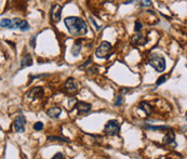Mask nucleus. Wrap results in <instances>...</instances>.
I'll return each instance as SVG.
<instances>
[{
  "label": "nucleus",
  "instance_id": "bb28decb",
  "mask_svg": "<svg viewBox=\"0 0 187 159\" xmlns=\"http://www.w3.org/2000/svg\"><path fill=\"white\" fill-rule=\"evenodd\" d=\"M186 120H187V118H186Z\"/></svg>",
  "mask_w": 187,
  "mask_h": 159
},
{
  "label": "nucleus",
  "instance_id": "dca6fc26",
  "mask_svg": "<svg viewBox=\"0 0 187 159\" xmlns=\"http://www.w3.org/2000/svg\"><path fill=\"white\" fill-rule=\"evenodd\" d=\"M74 82H75V81H74V80L71 78V79L67 80V82H66V84H65V87H66L67 89H69L71 91H75V90H76V86H75V84H74Z\"/></svg>",
  "mask_w": 187,
  "mask_h": 159
},
{
  "label": "nucleus",
  "instance_id": "1a4fd4ad",
  "mask_svg": "<svg viewBox=\"0 0 187 159\" xmlns=\"http://www.w3.org/2000/svg\"><path fill=\"white\" fill-rule=\"evenodd\" d=\"M33 65V58H31L29 54L25 55L22 59V62H21V68H25V67H29Z\"/></svg>",
  "mask_w": 187,
  "mask_h": 159
},
{
  "label": "nucleus",
  "instance_id": "a211bd4d",
  "mask_svg": "<svg viewBox=\"0 0 187 159\" xmlns=\"http://www.w3.org/2000/svg\"><path fill=\"white\" fill-rule=\"evenodd\" d=\"M42 129H43V124H42V122L38 121V122H36V124H34V130L40 131V130H42Z\"/></svg>",
  "mask_w": 187,
  "mask_h": 159
},
{
  "label": "nucleus",
  "instance_id": "7ed1b4c3",
  "mask_svg": "<svg viewBox=\"0 0 187 159\" xmlns=\"http://www.w3.org/2000/svg\"><path fill=\"white\" fill-rule=\"evenodd\" d=\"M119 130H120L119 122L115 119L109 120V121L105 124V128H104V132H105L107 135H110V137L117 135L119 133Z\"/></svg>",
  "mask_w": 187,
  "mask_h": 159
},
{
  "label": "nucleus",
  "instance_id": "f8f14e48",
  "mask_svg": "<svg viewBox=\"0 0 187 159\" xmlns=\"http://www.w3.org/2000/svg\"><path fill=\"white\" fill-rule=\"evenodd\" d=\"M81 48H82L81 40L75 42V43H74V46H73V49H71V53H73V55L74 56H78V55H79L80 51H81Z\"/></svg>",
  "mask_w": 187,
  "mask_h": 159
},
{
  "label": "nucleus",
  "instance_id": "39448f33",
  "mask_svg": "<svg viewBox=\"0 0 187 159\" xmlns=\"http://www.w3.org/2000/svg\"><path fill=\"white\" fill-rule=\"evenodd\" d=\"M25 124H26V119H25L24 116H16L15 118H14V128H15L16 132L18 133H22L24 132L25 130Z\"/></svg>",
  "mask_w": 187,
  "mask_h": 159
},
{
  "label": "nucleus",
  "instance_id": "0eeeda50",
  "mask_svg": "<svg viewBox=\"0 0 187 159\" xmlns=\"http://www.w3.org/2000/svg\"><path fill=\"white\" fill-rule=\"evenodd\" d=\"M76 108L78 109L79 114L86 115V114H88V113H90V112H91V108H92V106H91V104L80 101V102H77V104H76Z\"/></svg>",
  "mask_w": 187,
  "mask_h": 159
},
{
  "label": "nucleus",
  "instance_id": "423d86ee",
  "mask_svg": "<svg viewBox=\"0 0 187 159\" xmlns=\"http://www.w3.org/2000/svg\"><path fill=\"white\" fill-rule=\"evenodd\" d=\"M61 15H62V7L59 5H54L51 9V21L54 23H57L59 20H61Z\"/></svg>",
  "mask_w": 187,
  "mask_h": 159
},
{
  "label": "nucleus",
  "instance_id": "b1692460",
  "mask_svg": "<svg viewBox=\"0 0 187 159\" xmlns=\"http://www.w3.org/2000/svg\"><path fill=\"white\" fill-rule=\"evenodd\" d=\"M141 6H145V7H147V6H152V1H142Z\"/></svg>",
  "mask_w": 187,
  "mask_h": 159
},
{
  "label": "nucleus",
  "instance_id": "5701e85b",
  "mask_svg": "<svg viewBox=\"0 0 187 159\" xmlns=\"http://www.w3.org/2000/svg\"><path fill=\"white\" fill-rule=\"evenodd\" d=\"M52 159H64V156H63V154H62V153H57L56 155H54V156H53Z\"/></svg>",
  "mask_w": 187,
  "mask_h": 159
},
{
  "label": "nucleus",
  "instance_id": "4be33fe9",
  "mask_svg": "<svg viewBox=\"0 0 187 159\" xmlns=\"http://www.w3.org/2000/svg\"><path fill=\"white\" fill-rule=\"evenodd\" d=\"M141 28H142V24H141V22H135V28H134V31H141Z\"/></svg>",
  "mask_w": 187,
  "mask_h": 159
},
{
  "label": "nucleus",
  "instance_id": "6e6552de",
  "mask_svg": "<svg viewBox=\"0 0 187 159\" xmlns=\"http://www.w3.org/2000/svg\"><path fill=\"white\" fill-rule=\"evenodd\" d=\"M43 95V89L41 87H36V88L31 89L30 92L28 93V97L33 100H37Z\"/></svg>",
  "mask_w": 187,
  "mask_h": 159
},
{
  "label": "nucleus",
  "instance_id": "412c9836",
  "mask_svg": "<svg viewBox=\"0 0 187 159\" xmlns=\"http://www.w3.org/2000/svg\"><path fill=\"white\" fill-rule=\"evenodd\" d=\"M121 104H122V95L119 94L118 96H117V99H116L115 105H116V106H119V105H121Z\"/></svg>",
  "mask_w": 187,
  "mask_h": 159
},
{
  "label": "nucleus",
  "instance_id": "2eb2a0df",
  "mask_svg": "<svg viewBox=\"0 0 187 159\" xmlns=\"http://www.w3.org/2000/svg\"><path fill=\"white\" fill-rule=\"evenodd\" d=\"M11 25H12V21L9 20V18H2V20H1V23H0L1 28H10Z\"/></svg>",
  "mask_w": 187,
  "mask_h": 159
},
{
  "label": "nucleus",
  "instance_id": "ddd939ff",
  "mask_svg": "<svg viewBox=\"0 0 187 159\" xmlns=\"http://www.w3.org/2000/svg\"><path fill=\"white\" fill-rule=\"evenodd\" d=\"M146 129H148V130H152V131H163V130H170V127L169 126H149V124H145Z\"/></svg>",
  "mask_w": 187,
  "mask_h": 159
},
{
  "label": "nucleus",
  "instance_id": "393cba45",
  "mask_svg": "<svg viewBox=\"0 0 187 159\" xmlns=\"http://www.w3.org/2000/svg\"><path fill=\"white\" fill-rule=\"evenodd\" d=\"M35 42H36V39H35V37H33V38L30 39V41H29V43H30V46L33 47V48H35V47H36Z\"/></svg>",
  "mask_w": 187,
  "mask_h": 159
},
{
  "label": "nucleus",
  "instance_id": "f3484780",
  "mask_svg": "<svg viewBox=\"0 0 187 159\" xmlns=\"http://www.w3.org/2000/svg\"><path fill=\"white\" fill-rule=\"evenodd\" d=\"M20 29L22 31H27L29 29V24L26 22V21H22V23H21V26H20Z\"/></svg>",
  "mask_w": 187,
  "mask_h": 159
},
{
  "label": "nucleus",
  "instance_id": "20e7f679",
  "mask_svg": "<svg viewBox=\"0 0 187 159\" xmlns=\"http://www.w3.org/2000/svg\"><path fill=\"white\" fill-rule=\"evenodd\" d=\"M112 44H110L109 42L103 41L101 44H100L99 48H97L95 54H96V56L99 59H107L108 58V53L112 52Z\"/></svg>",
  "mask_w": 187,
  "mask_h": 159
},
{
  "label": "nucleus",
  "instance_id": "a878e982",
  "mask_svg": "<svg viewBox=\"0 0 187 159\" xmlns=\"http://www.w3.org/2000/svg\"><path fill=\"white\" fill-rule=\"evenodd\" d=\"M132 2V1H126V2H124V5H129V3H131Z\"/></svg>",
  "mask_w": 187,
  "mask_h": 159
},
{
  "label": "nucleus",
  "instance_id": "9b49d317",
  "mask_svg": "<svg viewBox=\"0 0 187 159\" xmlns=\"http://www.w3.org/2000/svg\"><path fill=\"white\" fill-rule=\"evenodd\" d=\"M61 113H62V109L59 108V107H52V108H50L48 112H47L48 116H49V117H51V118L59 117V116L61 115Z\"/></svg>",
  "mask_w": 187,
  "mask_h": 159
},
{
  "label": "nucleus",
  "instance_id": "6ab92c4d",
  "mask_svg": "<svg viewBox=\"0 0 187 159\" xmlns=\"http://www.w3.org/2000/svg\"><path fill=\"white\" fill-rule=\"evenodd\" d=\"M48 140H49V141H59V142H62V143L66 142V140L61 139V137H49Z\"/></svg>",
  "mask_w": 187,
  "mask_h": 159
},
{
  "label": "nucleus",
  "instance_id": "aec40b11",
  "mask_svg": "<svg viewBox=\"0 0 187 159\" xmlns=\"http://www.w3.org/2000/svg\"><path fill=\"white\" fill-rule=\"evenodd\" d=\"M165 80H167V76H161L160 78H158V80H157V86H160V84H162L163 82H165Z\"/></svg>",
  "mask_w": 187,
  "mask_h": 159
},
{
  "label": "nucleus",
  "instance_id": "4468645a",
  "mask_svg": "<svg viewBox=\"0 0 187 159\" xmlns=\"http://www.w3.org/2000/svg\"><path fill=\"white\" fill-rule=\"evenodd\" d=\"M140 108L145 112L146 115H149V114L152 113V107H150L149 104L146 103V102H142V103L140 104Z\"/></svg>",
  "mask_w": 187,
  "mask_h": 159
},
{
  "label": "nucleus",
  "instance_id": "9d476101",
  "mask_svg": "<svg viewBox=\"0 0 187 159\" xmlns=\"http://www.w3.org/2000/svg\"><path fill=\"white\" fill-rule=\"evenodd\" d=\"M174 140H175V134H174V131L172 129H170L169 132L165 134V137H163V143L165 144H170L173 143Z\"/></svg>",
  "mask_w": 187,
  "mask_h": 159
},
{
  "label": "nucleus",
  "instance_id": "f03ea898",
  "mask_svg": "<svg viewBox=\"0 0 187 159\" xmlns=\"http://www.w3.org/2000/svg\"><path fill=\"white\" fill-rule=\"evenodd\" d=\"M148 64L152 67H154L157 71L162 73L165 69V60L163 56L158 55V54H152L149 58V62Z\"/></svg>",
  "mask_w": 187,
  "mask_h": 159
},
{
  "label": "nucleus",
  "instance_id": "f257e3e1",
  "mask_svg": "<svg viewBox=\"0 0 187 159\" xmlns=\"http://www.w3.org/2000/svg\"><path fill=\"white\" fill-rule=\"evenodd\" d=\"M65 26L73 36H83L88 33V27L82 18L77 16H68L64 21Z\"/></svg>",
  "mask_w": 187,
  "mask_h": 159
}]
</instances>
